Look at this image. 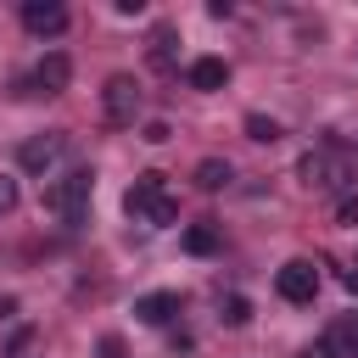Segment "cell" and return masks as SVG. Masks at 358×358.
<instances>
[{"instance_id":"6da1fadb","label":"cell","mask_w":358,"mask_h":358,"mask_svg":"<svg viewBox=\"0 0 358 358\" xmlns=\"http://www.w3.org/2000/svg\"><path fill=\"white\" fill-rule=\"evenodd\" d=\"M123 207H129V218H145V224H157V229L179 218V201L168 196V179H162V173H140V179L129 185Z\"/></svg>"},{"instance_id":"7a4b0ae2","label":"cell","mask_w":358,"mask_h":358,"mask_svg":"<svg viewBox=\"0 0 358 358\" xmlns=\"http://www.w3.org/2000/svg\"><path fill=\"white\" fill-rule=\"evenodd\" d=\"M90 190H95V173H90V168H73V173H62V179H50V185H45V213H56V218L78 224V218H84V207H90Z\"/></svg>"},{"instance_id":"3957f363","label":"cell","mask_w":358,"mask_h":358,"mask_svg":"<svg viewBox=\"0 0 358 358\" xmlns=\"http://www.w3.org/2000/svg\"><path fill=\"white\" fill-rule=\"evenodd\" d=\"M274 291H280L285 302H313V296H319V268H313L308 257H291V263H280Z\"/></svg>"},{"instance_id":"277c9868","label":"cell","mask_w":358,"mask_h":358,"mask_svg":"<svg viewBox=\"0 0 358 358\" xmlns=\"http://www.w3.org/2000/svg\"><path fill=\"white\" fill-rule=\"evenodd\" d=\"M101 101H106V117H112V123H134V112H140V84H134L129 73H112L106 90H101Z\"/></svg>"},{"instance_id":"5b68a950","label":"cell","mask_w":358,"mask_h":358,"mask_svg":"<svg viewBox=\"0 0 358 358\" xmlns=\"http://www.w3.org/2000/svg\"><path fill=\"white\" fill-rule=\"evenodd\" d=\"M62 151H67V134H34V140H22L17 162H22L28 173H50V168L62 162Z\"/></svg>"},{"instance_id":"8992f818","label":"cell","mask_w":358,"mask_h":358,"mask_svg":"<svg viewBox=\"0 0 358 358\" xmlns=\"http://www.w3.org/2000/svg\"><path fill=\"white\" fill-rule=\"evenodd\" d=\"M22 28H28V34H62V28H67V6H56V0H28V6H22Z\"/></svg>"},{"instance_id":"52a82bcc","label":"cell","mask_w":358,"mask_h":358,"mask_svg":"<svg viewBox=\"0 0 358 358\" xmlns=\"http://www.w3.org/2000/svg\"><path fill=\"white\" fill-rule=\"evenodd\" d=\"M67 78H73V62H67L62 50L39 56V67H34V90H39V95H62V90H67Z\"/></svg>"},{"instance_id":"ba28073f","label":"cell","mask_w":358,"mask_h":358,"mask_svg":"<svg viewBox=\"0 0 358 358\" xmlns=\"http://www.w3.org/2000/svg\"><path fill=\"white\" fill-rule=\"evenodd\" d=\"M185 78H190V90H224V84H229V62H218V56H196V62L185 67Z\"/></svg>"},{"instance_id":"9c48e42d","label":"cell","mask_w":358,"mask_h":358,"mask_svg":"<svg viewBox=\"0 0 358 358\" xmlns=\"http://www.w3.org/2000/svg\"><path fill=\"white\" fill-rule=\"evenodd\" d=\"M134 313H140V324H168V319L179 313V296H173V291H145V296L134 302Z\"/></svg>"},{"instance_id":"30bf717a","label":"cell","mask_w":358,"mask_h":358,"mask_svg":"<svg viewBox=\"0 0 358 358\" xmlns=\"http://www.w3.org/2000/svg\"><path fill=\"white\" fill-rule=\"evenodd\" d=\"M196 185H201V190H224V185H229V162H224V157L196 162Z\"/></svg>"},{"instance_id":"8fae6325","label":"cell","mask_w":358,"mask_h":358,"mask_svg":"<svg viewBox=\"0 0 358 358\" xmlns=\"http://www.w3.org/2000/svg\"><path fill=\"white\" fill-rule=\"evenodd\" d=\"M185 252L213 257V252H218V229H213V224H190V229H185Z\"/></svg>"},{"instance_id":"7c38bea8","label":"cell","mask_w":358,"mask_h":358,"mask_svg":"<svg viewBox=\"0 0 358 358\" xmlns=\"http://www.w3.org/2000/svg\"><path fill=\"white\" fill-rule=\"evenodd\" d=\"M246 134H252V140H268V145H274V140H280L285 129H280L274 117H263V112H252V117H246Z\"/></svg>"},{"instance_id":"4fadbf2b","label":"cell","mask_w":358,"mask_h":358,"mask_svg":"<svg viewBox=\"0 0 358 358\" xmlns=\"http://www.w3.org/2000/svg\"><path fill=\"white\" fill-rule=\"evenodd\" d=\"M151 62H157V67H168V62H173V28H157V45H151Z\"/></svg>"},{"instance_id":"5bb4252c","label":"cell","mask_w":358,"mask_h":358,"mask_svg":"<svg viewBox=\"0 0 358 358\" xmlns=\"http://www.w3.org/2000/svg\"><path fill=\"white\" fill-rule=\"evenodd\" d=\"M252 319V302L246 296H224V324H246Z\"/></svg>"},{"instance_id":"9a60e30c","label":"cell","mask_w":358,"mask_h":358,"mask_svg":"<svg viewBox=\"0 0 358 358\" xmlns=\"http://www.w3.org/2000/svg\"><path fill=\"white\" fill-rule=\"evenodd\" d=\"M324 173H330V162L308 151V157H302V179H308V185H324Z\"/></svg>"},{"instance_id":"2e32d148","label":"cell","mask_w":358,"mask_h":358,"mask_svg":"<svg viewBox=\"0 0 358 358\" xmlns=\"http://www.w3.org/2000/svg\"><path fill=\"white\" fill-rule=\"evenodd\" d=\"M336 218H341V224H358V196H341V201H336Z\"/></svg>"},{"instance_id":"e0dca14e","label":"cell","mask_w":358,"mask_h":358,"mask_svg":"<svg viewBox=\"0 0 358 358\" xmlns=\"http://www.w3.org/2000/svg\"><path fill=\"white\" fill-rule=\"evenodd\" d=\"M11 207H17V179L0 173V213H11Z\"/></svg>"},{"instance_id":"ac0fdd59","label":"cell","mask_w":358,"mask_h":358,"mask_svg":"<svg viewBox=\"0 0 358 358\" xmlns=\"http://www.w3.org/2000/svg\"><path fill=\"white\" fill-rule=\"evenodd\" d=\"M101 358H123V341H117V336H106V341H101Z\"/></svg>"},{"instance_id":"d6986e66","label":"cell","mask_w":358,"mask_h":358,"mask_svg":"<svg viewBox=\"0 0 358 358\" xmlns=\"http://www.w3.org/2000/svg\"><path fill=\"white\" fill-rule=\"evenodd\" d=\"M341 285H347V291H358V263H352V268L341 274Z\"/></svg>"},{"instance_id":"ffe728a7","label":"cell","mask_w":358,"mask_h":358,"mask_svg":"<svg viewBox=\"0 0 358 358\" xmlns=\"http://www.w3.org/2000/svg\"><path fill=\"white\" fill-rule=\"evenodd\" d=\"M347 358H358V347H347Z\"/></svg>"}]
</instances>
